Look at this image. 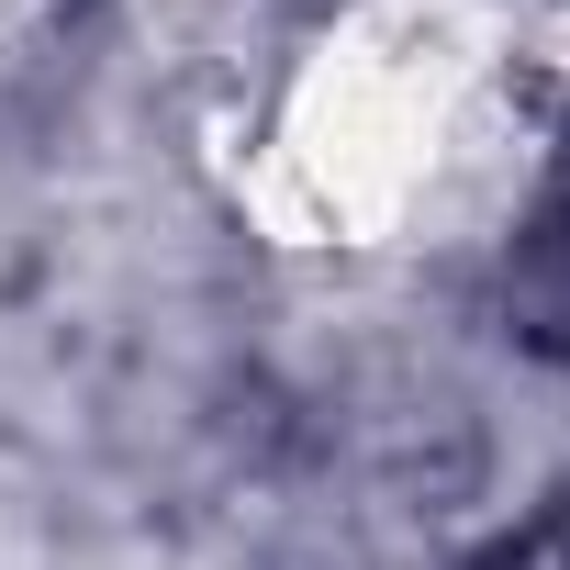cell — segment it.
Here are the masks:
<instances>
[{
    "mask_svg": "<svg viewBox=\"0 0 570 570\" xmlns=\"http://www.w3.org/2000/svg\"><path fill=\"white\" fill-rule=\"evenodd\" d=\"M548 257H559V279H570V213H559V224H548Z\"/></svg>",
    "mask_w": 570,
    "mask_h": 570,
    "instance_id": "cell-1",
    "label": "cell"
}]
</instances>
